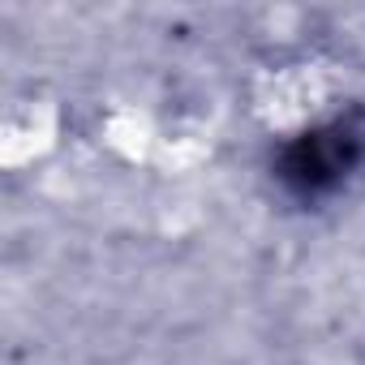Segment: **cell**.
<instances>
[{"instance_id":"cell-1","label":"cell","mask_w":365,"mask_h":365,"mask_svg":"<svg viewBox=\"0 0 365 365\" xmlns=\"http://www.w3.org/2000/svg\"><path fill=\"white\" fill-rule=\"evenodd\" d=\"M361 163H365V108H348L292 138L275 159V176L292 198H327Z\"/></svg>"}]
</instances>
